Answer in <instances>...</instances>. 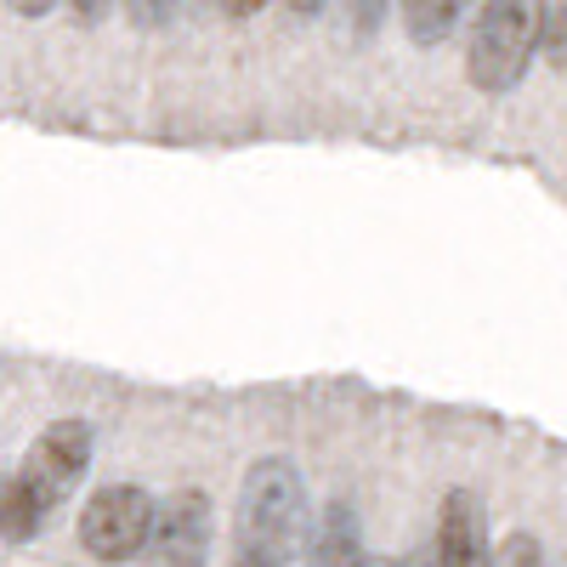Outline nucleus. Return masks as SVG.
<instances>
[{
	"label": "nucleus",
	"mask_w": 567,
	"mask_h": 567,
	"mask_svg": "<svg viewBox=\"0 0 567 567\" xmlns=\"http://www.w3.org/2000/svg\"><path fill=\"white\" fill-rule=\"evenodd\" d=\"M312 539L307 477L296 460L267 454L245 471L239 516H233V567H290V556Z\"/></svg>",
	"instance_id": "obj_1"
},
{
	"label": "nucleus",
	"mask_w": 567,
	"mask_h": 567,
	"mask_svg": "<svg viewBox=\"0 0 567 567\" xmlns=\"http://www.w3.org/2000/svg\"><path fill=\"white\" fill-rule=\"evenodd\" d=\"M91 437L85 420H52L45 432L34 437V449L23 454L18 477L0 483V534L7 539H34L45 528V516H52L91 471Z\"/></svg>",
	"instance_id": "obj_2"
},
{
	"label": "nucleus",
	"mask_w": 567,
	"mask_h": 567,
	"mask_svg": "<svg viewBox=\"0 0 567 567\" xmlns=\"http://www.w3.org/2000/svg\"><path fill=\"white\" fill-rule=\"evenodd\" d=\"M539 45H545V0H483L465 45V80L499 97L528 74Z\"/></svg>",
	"instance_id": "obj_3"
},
{
	"label": "nucleus",
	"mask_w": 567,
	"mask_h": 567,
	"mask_svg": "<svg viewBox=\"0 0 567 567\" xmlns=\"http://www.w3.org/2000/svg\"><path fill=\"white\" fill-rule=\"evenodd\" d=\"M154 516H159V505H154L148 488L114 483L103 494H91V505L80 511V545L97 561H131V556L148 550Z\"/></svg>",
	"instance_id": "obj_4"
},
{
	"label": "nucleus",
	"mask_w": 567,
	"mask_h": 567,
	"mask_svg": "<svg viewBox=\"0 0 567 567\" xmlns=\"http://www.w3.org/2000/svg\"><path fill=\"white\" fill-rule=\"evenodd\" d=\"M148 550H154V567H205V556H210V494L176 488L171 499H159Z\"/></svg>",
	"instance_id": "obj_5"
},
{
	"label": "nucleus",
	"mask_w": 567,
	"mask_h": 567,
	"mask_svg": "<svg viewBox=\"0 0 567 567\" xmlns=\"http://www.w3.org/2000/svg\"><path fill=\"white\" fill-rule=\"evenodd\" d=\"M432 567H494L488 511L471 488H449L437 511V561Z\"/></svg>",
	"instance_id": "obj_6"
},
{
	"label": "nucleus",
	"mask_w": 567,
	"mask_h": 567,
	"mask_svg": "<svg viewBox=\"0 0 567 567\" xmlns=\"http://www.w3.org/2000/svg\"><path fill=\"white\" fill-rule=\"evenodd\" d=\"M307 567H369V545H363V523L347 499H329L323 516L312 523L307 539Z\"/></svg>",
	"instance_id": "obj_7"
},
{
	"label": "nucleus",
	"mask_w": 567,
	"mask_h": 567,
	"mask_svg": "<svg viewBox=\"0 0 567 567\" xmlns=\"http://www.w3.org/2000/svg\"><path fill=\"white\" fill-rule=\"evenodd\" d=\"M465 12H471V0H403V29L414 45H443Z\"/></svg>",
	"instance_id": "obj_8"
},
{
	"label": "nucleus",
	"mask_w": 567,
	"mask_h": 567,
	"mask_svg": "<svg viewBox=\"0 0 567 567\" xmlns=\"http://www.w3.org/2000/svg\"><path fill=\"white\" fill-rule=\"evenodd\" d=\"M182 7H187V0H125V18L136 29H171L182 18Z\"/></svg>",
	"instance_id": "obj_9"
},
{
	"label": "nucleus",
	"mask_w": 567,
	"mask_h": 567,
	"mask_svg": "<svg viewBox=\"0 0 567 567\" xmlns=\"http://www.w3.org/2000/svg\"><path fill=\"white\" fill-rule=\"evenodd\" d=\"M494 567H545V550L534 534H511L499 550H494Z\"/></svg>",
	"instance_id": "obj_10"
},
{
	"label": "nucleus",
	"mask_w": 567,
	"mask_h": 567,
	"mask_svg": "<svg viewBox=\"0 0 567 567\" xmlns=\"http://www.w3.org/2000/svg\"><path fill=\"white\" fill-rule=\"evenodd\" d=\"M386 7H392V0H347V29H352L358 40H369L374 29L386 23Z\"/></svg>",
	"instance_id": "obj_11"
},
{
	"label": "nucleus",
	"mask_w": 567,
	"mask_h": 567,
	"mask_svg": "<svg viewBox=\"0 0 567 567\" xmlns=\"http://www.w3.org/2000/svg\"><path fill=\"white\" fill-rule=\"evenodd\" d=\"M545 58L567 63V0H556V12H545Z\"/></svg>",
	"instance_id": "obj_12"
},
{
	"label": "nucleus",
	"mask_w": 567,
	"mask_h": 567,
	"mask_svg": "<svg viewBox=\"0 0 567 567\" xmlns=\"http://www.w3.org/2000/svg\"><path fill=\"white\" fill-rule=\"evenodd\" d=\"M69 7H74L80 23H103V18L114 12V0H69Z\"/></svg>",
	"instance_id": "obj_13"
},
{
	"label": "nucleus",
	"mask_w": 567,
	"mask_h": 567,
	"mask_svg": "<svg viewBox=\"0 0 567 567\" xmlns=\"http://www.w3.org/2000/svg\"><path fill=\"white\" fill-rule=\"evenodd\" d=\"M284 7H290V18H296V23H312V18L329 7V0H284Z\"/></svg>",
	"instance_id": "obj_14"
},
{
	"label": "nucleus",
	"mask_w": 567,
	"mask_h": 567,
	"mask_svg": "<svg viewBox=\"0 0 567 567\" xmlns=\"http://www.w3.org/2000/svg\"><path fill=\"white\" fill-rule=\"evenodd\" d=\"M7 7H12L18 18H45V12L58 7V0H7Z\"/></svg>",
	"instance_id": "obj_15"
},
{
	"label": "nucleus",
	"mask_w": 567,
	"mask_h": 567,
	"mask_svg": "<svg viewBox=\"0 0 567 567\" xmlns=\"http://www.w3.org/2000/svg\"><path fill=\"white\" fill-rule=\"evenodd\" d=\"M216 7H221L227 18H250V12L261 7V0H216Z\"/></svg>",
	"instance_id": "obj_16"
},
{
	"label": "nucleus",
	"mask_w": 567,
	"mask_h": 567,
	"mask_svg": "<svg viewBox=\"0 0 567 567\" xmlns=\"http://www.w3.org/2000/svg\"><path fill=\"white\" fill-rule=\"evenodd\" d=\"M386 567H409V561H386Z\"/></svg>",
	"instance_id": "obj_17"
}]
</instances>
